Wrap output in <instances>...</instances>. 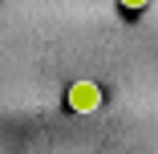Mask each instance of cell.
Segmentation results:
<instances>
[{
	"label": "cell",
	"mask_w": 158,
	"mask_h": 154,
	"mask_svg": "<svg viewBox=\"0 0 158 154\" xmlns=\"http://www.w3.org/2000/svg\"><path fill=\"white\" fill-rule=\"evenodd\" d=\"M65 106H69L73 114H93V110H102V85H98V81H73L69 94H65Z\"/></svg>",
	"instance_id": "1"
},
{
	"label": "cell",
	"mask_w": 158,
	"mask_h": 154,
	"mask_svg": "<svg viewBox=\"0 0 158 154\" xmlns=\"http://www.w3.org/2000/svg\"><path fill=\"white\" fill-rule=\"evenodd\" d=\"M118 4H122V8H130V12H138V8L150 4V0H118Z\"/></svg>",
	"instance_id": "2"
}]
</instances>
